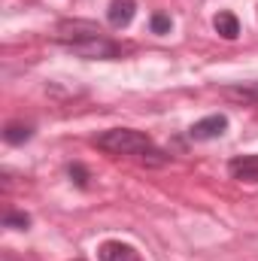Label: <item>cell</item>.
Wrapping results in <instances>:
<instances>
[{
	"label": "cell",
	"mask_w": 258,
	"mask_h": 261,
	"mask_svg": "<svg viewBox=\"0 0 258 261\" xmlns=\"http://www.w3.org/2000/svg\"><path fill=\"white\" fill-rule=\"evenodd\" d=\"M94 146L104 149L107 155H134V158H143L152 146V140L143 134V130H134V128H110L104 134L94 137Z\"/></svg>",
	"instance_id": "1"
},
{
	"label": "cell",
	"mask_w": 258,
	"mask_h": 261,
	"mask_svg": "<svg viewBox=\"0 0 258 261\" xmlns=\"http://www.w3.org/2000/svg\"><path fill=\"white\" fill-rule=\"evenodd\" d=\"M73 55H79V58H97V61H113V58H119L122 55V49H119V43H113L107 34H100V37H88V40H82V43H73V46H67Z\"/></svg>",
	"instance_id": "2"
},
{
	"label": "cell",
	"mask_w": 258,
	"mask_h": 261,
	"mask_svg": "<svg viewBox=\"0 0 258 261\" xmlns=\"http://www.w3.org/2000/svg\"><path fill=\"white\" fill-rule=\"evenodd\" d=\"M100 34H104L100 24H94V21H88V18H64V21H58V28H55V37H58L61 46H73V43H82V40L100 37Z\"/></svg>",
	"instance_id": "3"
},
{
	"label": "cell",
	"mask_w": 258,
	"mask_h": 261,
	"mask_svg": "<svg viewBox=\"0 0 258 261\" xmlns=\"http://www.w3.org/2000/svg\"><path fill=\"white\" fill-rule=\"evenodd\" d=\"M225 130H228V116H222V113H213V116H207V119L194 122L192 128H189V137H192L194 143H207V140H216V137H222Z\"/></svg>",
	"instance_id": "4"
},
{
	"label": "cell",
	"mask_w": 258,
	"mask_h": 261,
	"mask_svg": "<svg viewBox=\"0 0 258 261\" xmlns=\"http://www.w3.org/2000/svg\"><path fill=\"white\" fill-rule=\"evenodd\" d=\"M97 258L100 261H143L140 252L131 246V243H122V240H107L97 246Z\"/></svg>",
	"instance_id": "5"
},
{
	"label": "cell",
	"mask_w": 258,
	"mask_h": 261,
	"mask_svg": "<svg viewBox=\"0 0 258 261\" xmlns=\"http://www.w3.org/2000/svg\"><path fill=\"white\" fill-rule=\"evenodd\" d=\"M228 173L240 182H258V155H237L228 161Z\"/></svg>",
	"instance_id": "6"
},
{
	"label": "cell",
	"mask_w": 258,
	"mask_h": 261,
	"mask_svg": "<svg viewBox=\"0 0 258 261\" xmlns=\"http://www.w3.org/2000/svg\"><path fill=\"white\" fill-rule=\"evenodd\" d=\"M137 15V3L134 0H110L107 6V21L113 28H128Z\"/></svg>",
	"instance_id": "7"
},
{
	"label": "cell",
	"mask_w": 258,
	"mask_h": 261,
	"mask_svg": "<svg viewBox=\"0 0 258 261\" xmlns=\"http://www.w3.org/2000/svg\"><path fill=\"white\" fill-rule=\"evenodd\" d=\"M213 28H216V34H219L222 40H237V37H240V21H237L234 12H219V15L213 18Z\"/></svg>",
	"instance_id": "8"
},
{
	"label": "cell",
	"mask_w": 258,
	"mask_h": 261,
	"mask_svg": "<svg viewBox=\"0 0 258 261\" xmlns=\"http://www.w3.org/2000/svg\"><path fill=\"white\" fill-rule=\"evenodd\" d=\"M222 94L225 97H231V100H243V103H255L258 107V82H240V85H225L222 88Z\"/></svg>",
	"instance_id": "9"
},
{
	"label": "cell",
	"mask_w": 258,
	"mask_h": 261,
	"mask_svg": "<svg viewBox=\"0 0 258 261\" xmlns=\"http://www.w3.org/2000/svg\"><path fill=\"white\" fill-rule=\"evenodd\" d=\"M31 137H34V128L24 125V122H9V125L3 128V140H6L9 146H21V143H28Z\"/></svg>",
	"instance_id": "10"
},
{
	"label": "cell",
	"mask_w": 258,
	"mask_h": 261,
	"mask_svg": "<svg viewBox=\"0 0 258 261\" xmlns=\"http://www.w3.org/2000/svg\"><path fill=\"white\" fill-rule=\"evenodd\" d=\"M3 228L28 231V228H31V216H28V213H6V216H3Z\"/></svg>",
	"instance_id": "11"
},
{
	"label": "cell",
	"mask_w": 258,
	"mask_h": 261,
	"mask_svg": "<svg viewBox=\"0 0 258 261\" xmlns=\"http://www.w3.org/2000/svg\"><path fill=\"white\" fill-rule=\"evenodd\" d=\"M67 176H70L79 189H88V170H85L82 164H70V167H67Z\"/></svg>",
	"instance_id": "12"
},
{
	"label": "cell",
	"mask_w": 258,
	"mask_h": 261,
	"mask_svg": "<svg viewBox=\"0 0 258 261\" xmlns=\"http://www.w3.org/2000/svg\"><path fill=\"white\" fill-rule=\"evenodd\" d=\"M149 24H152V34H167V31L173 28V21H170V15H164V12H155Z\"/></svg>",
	"instance_id": "13"
},
{
	"label": "cell",
	"mask_w": 258,
	"mask_h": 261,
	"mask_svg": "<svg viewBox=\"0 0 258 261\" xmlns=\"http://www.w3.org/2000/svg\"><path fill=\"white\" fill-rule=\"evenodd\" d=\"M73 261H82V258H73Z\"/></svg>",
	"instance_id": "14"
}]
</instances>
